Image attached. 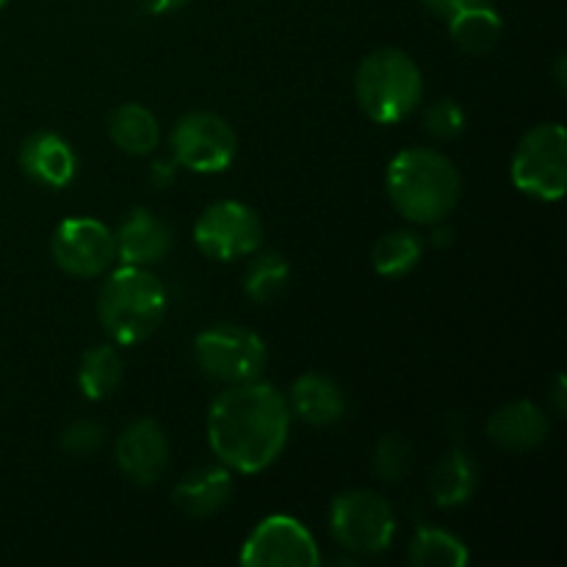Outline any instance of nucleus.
Returning a JSON list of instances; mask_svg holds the SVG:
<instances>
[{"label":"nucleus","instance_id":"1","mask_svg":"<svg viewBox=\"0 0 567 567\" xmlns=\"http://www.w3.org/2000/svg\"><path fill=\"white\" fill-rule=\"evenodd\" d=\"M291 432L286 396L269 382H241L214 399L208 443L225 468L238 474L266 471L282 454Z\"/></svg>","mask_w":567,"mask_h":567},{"label":"nucleus","instance_id":"2","mask_svg":"<svg viewBox=\"0 0 567 567\" xmlns=\"http://www.w3.org/2000/svg\"><path fill=\"white\" fill-rule=\"evenodd\" d=\"M388 199L415 225L443 221L460 203L463 177L452 158L430 147H410L393 155L385 172Z\"/></svg>","mask_w":567,"mask_h":567},{"label":"nucleus","instance_id":"3","mask_svg":"<svg viewBox=\"0 0 567 567\" xmlns=\"http://www.w3.org/2000/svg\"><path fill=\"white\" fill-rule=\"evenodd\" d=\"M97 313L111 341L133 347L153 336L164 321L166 291L144 266H122L105 280Z\"/></svg>","mask_w":567,"mask_h":567},{"label":"nucleus","instance_id":"4","mask_svg":"<svg viewBox=\"0 0 567 567\" xmlns=\"http://www.w3.org/2000/svg\"><path fill=\"white\" fill-rule=\"evenodd\" d=\"M360 111L377 125H396L419 109L424 78L419 64L399 48H380L360 61L354 72Z\"/></svg>","mask_w":567,"mask_h":567},{"label":"nucleus","instance_id":"5","mask_svg":"<svg viewBox=\"0 0 567 567\" xmlns=\"http://www.w3.org/2000/svg\"><path fill=\"white\" fill-rule=\"evenodd\" d=\"M513 183L526 197L557 203L567 192V136L559 122L535 125L513 155Z\"/></svg>","mask_w":567,"mask_h":567},{"label":"nucleus","instance_id":"6","mask_svg":"<svg viewBox=\"0 0 567 567\" xmlns=\"http://www.w3.org/2000/svg\"><path fill=\"white\" fill-rule=\"evenodd\" d=\"M194 360L210 380L241 385V382L260 380L269 363V352L258 332L238 324H216L197 336Z\"/></svg>","mask_w":567,"mask_h":567},{"label":"nucleus","instance_id":"7","mask_svg":"<svg viewBox=\"0 0 567 567\" xmlns=\"http://www.w3.org/2000/svg\"><path fill=\"white\" fill-rule=\"evenodd\" d=\"M330 532L341 548L352 554H382L396 535L393 509L380 493L349 491L332 498Z\"/></svg>","mask_w":567,"mask_h":567},{"label":"nucleus","instance_id":"8","mask_svg":"<svg viewBox=\"0 0 567 567\" xmlns=\"http://www.w3.org/2000/svg\"><path fill=\"white\" fill-rule=\"evenodd\" d=\"M172 153L177 164L199 175L225 172L238 153V138L230 122L210 111L181 116L172 131Z\"/></svg>","mask_w":567,"mask_h":567},{"label":"nucleus","instance_id":"9","mask_svg":"<svg viewBox=\"0 0 567 567\" xmlns=\"http://www.w3.org/2000/svg\"><path fill=\"white\" fill-rule=\"evenodd\" d=\"M264 238L260 216L236 199L208 205L194 225V244L214 260H236L252 255Z\"/></svg>","mask_w":567,"mask_h":567},{"label":"nucleus","instance_id":"10","mask_svg":"<svg viewBox=\"0 0 567 567\" xmlns=\"http://www.w3.org/2000/svg\"><path fill=\"white\" fill-rule=\"evenodd\" d=\"M238 563L244 567H316L321 563L313 535L288 515H269L247 537Z\"/></svg>","mask_w":567,"mask_h":567},{"label":"nucleus","instance_id":"11","mask_svg":"<svg viewBox=\"0 0 567 567\" xmlns=\"http://www.w3.org/2000/svg\"><path fill=\"white\" fill-rule=\"evenodd\" d=\"M50 255L66 275L97 277L116 260L114 230L89 216L64 219L50 238Z\"/></svg>","mask_w":567,"mask_h":567},{"label":"nucleus","instance_id":"12","mask_svg":"<svg viewBox=\"0 0 567 567\" xmlns=\"http://www.w3.org/2000/svg\"><path fill=\"white\" fill-rule=\"evenodd\" d=\"M116 465L138 487L155 485L169 465V441L153 419H136L116 437Z\"/></svg>","mask_w":567,"mask_h":567},{"label":"nucleus","instance_id":"13","mask_svg":"<svg viewBox=\"0 0 567 567\" xmlns=\"http://www.w3.org/2000/svg\"><path fill=\"white\" fill-rule=\"evenodd\" d=\"M20 166L39 186L64 188L75 177L78 158L66 138H61L59 133L39 131L22 142Z\"/></svg>","mask_w":567,"mask_h":567},{"label":"nucleus","instance_id":"14","mask_svg":"<svg viewBox=\"0 0 567 567\" xmlns=\"http://www.w3.org/2000/svg\"><path fill=\"white\" fill-rule=\"evenodd\" d=\"M487 437L507 452H532L548 437V419L535 402L518 399L487 419Z\"/></svg>","mask_w":567,"mask_h":567},{"label":"nucleus","instance_id":"15","mask_svg":"<svg viewBox=\"0 0 567 567\" xmlns=\"http://www.w3.org/2000/svg\"><path fill=\"white\" fill-rule=\"evenodd\" d=\"M233 498V476L225 465H203L177 482L172 502L186 518H208L221 513Z\"/></svg>","mask_w":567,"mask_h":567},{"label":"nucleus","instance_id":"16","mask_svg":"<svg viewBox=\"0 0 567 567\" xmlns=\"http://www.w3.org/2000/svg\"><path fill=\"white\" fill-rule=\"evenodd\" d=\"M116 238V260L122 266H150L158 264L172 247V233L164 221L150 210L136 208L120 230L114 233Z\"/></svg>","mask_w":567,"mask_h":567},{"label":"nucleus","instance_id":"17","mask_svg":"<svg viewBox=\"0 0 567 567\" xmlns=\"http://www.w3.org/2000/svg\"><path fill=\"white\" fill-rule=\"evenodd\" d=\"M446 25L454 44H460L465 53L485 55L498 44L504 22L491 0H454Z\"/></svg>","mask_w":567,"mask_h":567},{"label":"nucleus","instance_id":"18","mask_svg":"<svg viewBox=\"0 0 567 567\" xmlns=\"http://www.w3.org/2000/svg\"><path fill=\"white\" fill-rule=\"evenodd\" d=\"M288 410L297 413L305 424L330 426L347 413V399L336 380L324 374H302L291 385V396L286 399Z\"/></svg>","mask_w":567,"mask_h":567},{"label":"nucleus","instance_id":"19","mask_svg":"<svg viewBox=\"0 0 567 567\" xmlns=\"http://www.w3.org/2000/svg\"><path fill=\"white\" fill-rule=\"evenodd\" d=\"M476 482H480V468H476L474 457L463 449H452L437 460L435 471H432V502L443 509L463 507L474 496Z\"/></svg>","mask_w":567,"mask_h":567},{"label":"nucleus","instance_id":"20","mask_svg":"<svg viewBox=\"0 0 567 567\" xmlns=\"http://www.w3.org/2000/svg\"><path fill=\"white\" fill-rule=\"evenodd\" d=\"M111 142L127 155H150L161 142L158 120L138 103H125L109 120Z\"/></svg>","mask_w":567,"mask_h":567},{"label":"nucleus","instance_id":"21","mask_svg":"<svg viewBox=\"0 0 567 567\" xmlns=\"http://www.w3.org/2000/svg\"><path fill=\"white\" fill-rule=\"evenodd\" d=\"M125 377L116 347H94L83 354L81 369H78V388L89 402H103L120 388Z\"/></svg>","mask_w":567,"mask_h":567},{"label":"nucleus","instance_id":"22","mask_svg":"<svg viewBox=\"0 0 567 567\" xmlns=\"http://www.w3.org/2000/svg\"><path fill=\"white\" fill-rule=\"evenodd\" d=\"M410 563L419 567H465L468 548L463 540L435 526H419L410 543Z\"/></svg>","mask_w":567,"mask_h":567},{"label":"nucleus","instance_id":"23","mask_svg":"<svg viewBox=\"0 0 567 567\" xmlns=\"http://www.w3.org/2000/svg\"><path fill=\"white\" fill-rule=\"evenodd\" d=\"M421 255H424V244L415 233L393 230L377 238L371 249V264L382 277H402L419 266Z\"/></svg>","mask_w":567,"mask_h":567},{"label":"nucleus","instance_id":"24","mask_svg":"<svg viewBox=\"0 0 567 567\" xmlns=\"http://www.w3.org/2000/svg\"><path fill=\"white\" fill-rule=\"evenodd\" d=\"M288 277H291V266H288V260L282 255L260 252L247 266L244 291H247V297L252 302H271V299H277L286 291Z\"/></svg>","mask_w":567,"mask_h":567},{"label":"nucleus","instance_id":"25","mask_svg":"<svg viewBox=\"0 0 567 567\" xmlns=\"http://www.w3.org/2000/svg\"><path fill=\"white\" fill-rule=\"evenodd\" d=\"M413 468V443L399 432L382 437L374 449V471L382 482H402Z\"/></svg>","mask_w":567,"mask_h":567},{"label":"nucleus","instance_id":"26","mask_svg":"<svg viewBox=\"0 0 567 567\" xmlns=\"http://www.w3.org/2000/svg\"><path fill=\"white\" fill-rule=\"evenodd\" d=\"M465 111L460 109L457 100H435L424 114V131L437 142H452L463 133Z\"/></svg>","mask_w":567,"mask_h":567},{"label":"nucleus","instance_id":"27","mask_svg":"<svg viewBox=\"0 0 567 567\" xmlns=\"http://www.w3.org/2000/svg\"><path fill=\"white\" fill-rule=\"evenodd\" d=\"M105 443V424L94 419H81L72 421L70 426L61 435V449L72 457H89V454L97 452Z\"/></svg>","mask_w":567,"mask_h":567},{"label":"nucleus","instance_id":"28","mask_svg":"<svg viewBox=\"0 0 567 567\" xmlns=\"http://www.w3.org/2000/svg\"><path fill=\"white\" fill-rule=\"evenodd\" d=\"M136 3L144 14H166V11H175L181 6H186L188 0H136Z\"/></svg>","mask_w":567,"mask_h":567},{"label":"nucleus","instance_id":"29","mask_svg":"<svg viewBox=\"0 0 567 567\" xmlns=\"http://www.w3.org/2000/svg\"><path fill=\"white\" fill-rule=\"evenodd\" d=\"M551 396H554V404H557V415H565V377L563 374H557V380H554V391H551Z\"/></svg>","mask_w":567,"mask_h":567},{"label":"nucleus","instance_id":"30","mask_svg":"<svg viewBox=\"0 0 567 567\" xmlns=\"http://www.w3.org/2000/svg\"><path fill=\"white\" fill-rule=\"evenodd\" d=\"M449 241H452V230H449V227H443L441 221H435V233H432V244H435V247H446Z\"/></svg>","mask_w":567,"mask_h":567},{"label":"nucleus","instance_id":"31","mask_svg":"<svg viewBox=\"0 0 567 567\" xmlns=\"http://www.w3.org/2000/svg\"><path fill=\"white\" fill-rule=\"evenodd\" d=\"M557 86L565 89V55L557 59Z\"/></svg>","mask_w":567,"mask_h":567},{"label":"nucleus","instance_id":"32","mask_svg":"<svg viewBox=\"0 0 567 567\" xmlns=\"http://www.w3.org/2000/svg\"><path fill=\"white\" fill-rule=\"evenodd\" d=\"M6 3H9V0H0V9H3V6H6Z\"/></svg>","mask_w":567,"mask_h":567}]
</instances>
